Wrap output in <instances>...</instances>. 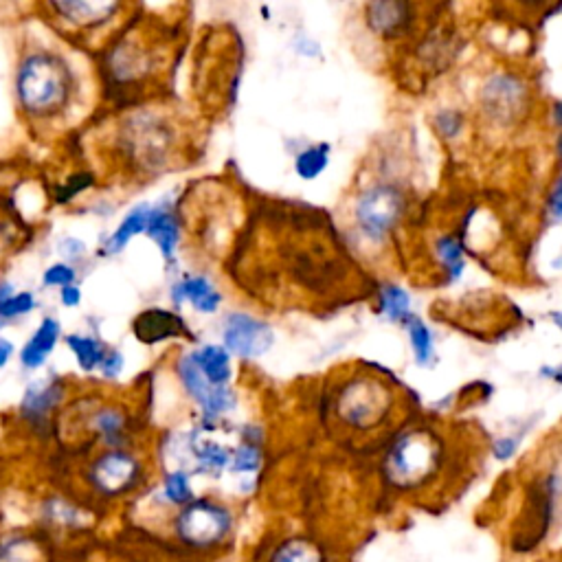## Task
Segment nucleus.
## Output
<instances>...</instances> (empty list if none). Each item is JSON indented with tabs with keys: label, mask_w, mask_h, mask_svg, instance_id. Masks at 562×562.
I'll return each instance as SVG.
<instances>
[{
	"label": "nucleus",
	"mask_w": 562,
	"mask_h": 562,
	"mask_svg": "<svg viewBox=\"0 0 562 562\" xmlns=\"http://www.w3.org/2000/svg\"><path fill=\"white\" fill-rule=\"evenodd\" d=\"M16 93L29 115L47 117L62 110L71 97V75L53 53H29L18 66Z\"/></svg>",
	"instance_id": "1"
},
{
	"label": "nucleus",
	"mask_w": 562,
	"mask_h": 562,
	"mask_svg": "<svg viewBox=\"0 0 562 562\" xmlns=\"http://www.w3.org/2000/svg\"><path fill=\"white\" fill-rule=\"evenodd\" d=\"M235 534V514L227 503L194 499L178 508L172 519V536L189 554H213L227 547Z\"/></svg>",
	"instance_id": "2"
},
{
	"label": "nucleus",
	"mask_w": 562,
	"mask_h": 562,
	"mask_svg": "<svg viewBox=\"0 0 562 562\" xmlns=\"http://www.w3.org/2000/svg\"><path fill=\"white\" fill-rule=\"evenodd\" d=\"M442 464V451L431 437L404 435L391 446L385 459V472L391 486L400 490L422 488Z\"/></svg>",
	"instance_id": "3"
},
{
	"label": "nucleus",
	"mask_w": 562,
	"mask_h": 562,
	"mask_svg": "<svg viewBox=\"0 0 562 562\" xmlns=\"http://www.w3.org/2000/svg\"><path fill=\"white\" fill-rule=\"evenodd\" d=\"M407 202L402 191L391 185H374L365 189L356 200V224L367 240L382 242L398 227Z\"/></svg>",
	"instance_id": "4"
},
{
	"label": "nucleus",
	"mask_w": 562,
	"mask_h": 562,
	"mask_svg": "<svg viewBox=\"0 0 562 562\" xmlns=\"http://www.w3.org/2000/svg\"><path fill=\"white\" fill-rule=\"evenodd\" d=\"M86 479L101 499H119L139 488L143 464L137 455L123 451V448H110L93 459Z\"/></svg>",
	"instance_id": "5"
},
{
	"label": "nucleus",
	"mask_w": 562,
	"mask_h": 562,
	"mask_svg": "<svg viewBox=\"0 0 562 562\" xmlns=\"http://www.w3.org/2000/svg\"><path fill=\"white\" fill-rule=\"evenodd\" d=\"M222 339L227 352L242 358H255L271 350L275 336L268 323L251 317V314L233 312L224 321Z\"/></svg>",
	"instance_id": "6"
},
{
	"label": "nucleus",
	"mask_w": 562,
	"mask_h": 562,
	"mask_svg": "<svg viewBox=\"0 0 562 562\" xmlns=\"http://www.w3.org/2000/svg\"><path fill=\"white\" fill-rule=\"evenodd\" d=\"M262 562H334L328 547L306 534H292L266 549Z\"/></svg>",
	"instance_id": "7"
},
{
	"label": "nucleus",
	"mask_w": 562,
	"mask_h": 562,
	"mask_svg": "<svg viewBox=\"0 0 562 562\" xmlns=\"http://www.w3.org/2000/svg\"><path fill=\"white\" fill-rule=\"evenodd\" d=\"M483 106H486L494 117H508L516 112V104H523V86L516 82L512 75H494L481 88Z\"/></svg>",
	"instance_id": "8"
},
{
	"label": "nucleus",
	"mask_w": 562,
	"mask_h": 562,
	"mask_svg": "<svg viewBox=\"0 0 562 562\" xmlns=\"http://www.w3.org/2000/svg\"><path fill=\"white\" fill-rule=\"evenodd\" d=\"M185 330V323L181 317H176L174 312H167L161 308H152L141 312L134 319V334L143 343H159L165 339H172Z\"/></svg>",
	"instance_id": "9"
},
{
	"label": "nucleus",
	"mask_w": 562,
	"mask_h": 562,
	"mask_svg": "<svg viewBox=\"0 0 562 562\" xmlns=\"http://www.w3.org/2000/svg\"><path fill=\"white\" fill-rule=\"evenodd\" d=\"M172 301L176 306H181L183 301H189L191 306H194V310L211 314L220 308L222 297L207 277L196 275L178 281V284L172 288Z\"/></svg>",
	"instance_id": "10"
},
{
	"label": "nucleus",
	"mask_w": 562,
	"mask_h": 562,
	"mask_svg": "<svg viewBox=\"0 0 562 562\" xmlns=\"http://www.w3.org/2000/svg\"><path fill=\"white\" fill-rule=\"evenodd\" d=\"M60 339V323L55 319H44L36 334L31 336V341L22 347L20 361L27 369H40L47 361L51 350Z\"/></svg>",
	"instance_id": "11"
},
{
	"label": "nucleus",
	"mask_w": 562,
	"mask_h": 562,
	"mask_svg": "<svg viewBox=\"0 0 562 562\" xmlns=\"http://www.w3.org/2000/svg\"><path fill=\"white\" fill-rule=\"evenodd\" d=\"M194 363L213 387H227L231 378V356L220 345H205L191 354Z\"/></svg>",
	"instance_id": "12"
},
{
	"label": "nucleus",
	"mask_w": 562,
	"mask_h": 562,
	"mask_svg": "<svg viewBox=\"0 0 562 562\" xmlns=\"http://www.w3.org/2000/svg\"><path fill=\"white\" fill-rule=\"evenodd\" d=\"M411 5L404 3H374L367 7V22L380 36H393L411 20Z\"/></svg>",
	"instance_id": "13"
},
{
	"label": "nucleus",
	"mask_w": 562,
	"mask_h": 562,
	"mask_svg": "<svg viewBox=\"0 0 562 562\" xmlns=\"http://www.w3.org/2000/svg\"><path fill=\"white\" fill-rule=\"evenodd\" d=\"M53 11L69 20L75 27H97L106 22L108 16L115 14L119 5L115 3H53Z\"/></svg>",
	"instance_id": "14"
},
{
	"label": "nucleus",
	"mask_w": 562,
	"mask_h": 562,
	"mask_svg": "<svg viewBox=\"0 0 562 562\" xmlns=\"http://www.w3.org/2000/svg\"><path fill=\"white\" fill-rule=\"evenodd\" d=\"M0 562H49V552L36 536L14 534L0 541Z\"/></svg>",
	"instance_id": "15"
},
{
	"label": "nucleus",
	"mask_w": 562,
	"mask_h": 562,
	"mask_svg": "<svg viewBox=\"0 0 562 562\" xmlns=\"http://www.w3.org/2000/svg\"><path fill=\"white\" fill-rule=\"evenodd\" d=\"M148 235L159 246L165 257H172L176 253L178 238H181V229H178L176 216L165 207H156L150 213L148 222Z\"/></svg>",
	"instance_id": "16"
},
{
	"label": "nucleus",
	"mask_w": 562,
	"mask_h": 562,
	"mask_svg": "<svg viewBox=\"0 0 562 562\" xmlns=\"http://www.w3.org/2000/svg\"><path fill=\"white\" fill-rule=\"evenodd\" d=\"M150 213H152V209L148 205H141L137 209H132L128 213V218L119 224V229L112 233V238L106 244V253H110V255L121 253L128 246V242L134 238V235L148 231Z\"/></svg>",
	"instance_id": "17"
},
{
	"label": "nucleus",
	"mask_w": 562,
	"mask_h": 562,
	"mask_svg": "<svg viewBox=\"0 0 562 562\" xmlns=\"http://www.w3.org/2000/svg\"><path fill=\"white\" fill-rule=\"evenodd\" d=\"M176 372H178V376H181L185 391L200 404V409H205L209 400H211V396H213V391H216V387L209 385L207 378L202 376V372L198 369V365L194 363L191 354L183 356L181 361H178Z\"/></svg>",
	"instance_id": "18"
},
{
	"label": "nucleus",
	"mask_w": 562,
	"mask_h": 562,
	"mask_svg": "<svg viewBox=\"0 0 562 562\" xmlns=\"http://www.w3.org/2000/svg\"><path fill=\"white\" fill-rule=\"evenodd\" d=\"M378 310L389 321L404 323L411 317V297L398 284H385L378 292Z\"/></svg>",
	"instance_id": "19"
},
{
	"label": "nucleus",
	"mask_w": 562,
	"mask_h": 562,
	"mask_svg": "<svg viewBox=\"0 0 562 562\" xmlns=\"http://www.w3.org/2000/svg\"><path fill=\"white\" fill-rule=\"evenodd\" d=\"M404 328H407L409 334V343L411 350L415 356V363L418 365H431L433 356H435V341H433V332L429 325H426L420 317H411L404 321Z\"/></svg>",
	"instance_id": "20"
},
{
	"label": "nucleus",
	"mask_w": 562,
	"mask_h": 562,
	"mask_svg": "<svg viewBox=\"0 0 562 562\" xmlns=\"http://www.w3.org/2000/svg\"><path fill=\"white\" fill-rule=\"evenodd\" d=\"M330 165V145L328 143H317L308 145L306 150H301L295 156V172L303 178V181H314L319 178Z\"/></svg>",
	"instance_id": "21"
},
{
	"label": "nucleus",
	"mask_w": 562,
	"mask_h": 562,
	"mask_svg": "<svg viewBox=\"0 0 562 562\" xmlns=\"http://www.w3.org/2000/svg\"><path fill=\"white\" fill-rule=\"evenodd\" d=\"M194 459H196L198 472L218 477L222 470L229 468L231 451L218 442H202V444L194 446Z\"/></svg>",
	"instance_id": "22"
},
{
	"label": "nucleus",
	"mask_w": 562,
	"mask_h": 562,
	"mask_svg": "<svg viewBox=\"0 0 562 562\" xmlns=\"http://www.w3.org/2000/svg\"><path fill=\"white\" fill-rule=\"evenodd\" d=\"M60 396L62 393L58 385H49L47 389H36V385H33L27 391L25 402H22V411H25L29 420H42L47 418L49 411L55 407V402L60 400Z\"/></svg>",
	"instance_id": "23"
},
{
	"label": "nucleus",
	"mask_w": 562,
	"mask_h": 562,
	"mask_svg": "<svg viewBox=\"0 0 562 562\" xmlns=\"http://www.w3.org/2000/svg\"><path fill=\"white\" fill-rule=\"evenodd\" d=\"M435 253L437 260L446 268V273L451 279H459L466 268L464 260V246L459 240H455L453 235H442L440 240L435 242Z\"/></svg>",
	"instance_id": "24"
},
{
	"label": "nucleus",
	"mask_w": 562,
	"mask_h": 562,
	"mask_svg": "<svg viewBox=\"0 0 562 562\" xmlns=\"http://www.w3.org/2000/svg\"><path fill=\"white\" fill-rule=\"evenodd\" d=\"M163 497L174 508H183V505L194 501V488H191V481L185 470L167 472L163 479Z\"/></svg>",
	"instance_id": "25"
},
{
	"label": "nucleus",
	"mask_w": 562,
	"mask_h": 562,
	"mask_svg": "<svg viewBox=\"0 0 562 562\" xmlns=\"http://www.w3.org/2000/svg\"><path fill=\"white\" fill-rule=\"evenodd\" d=\"M66 343H69V347L77 358V363H80L84 372H93L95 367H99L104 350H101V345L93 339V336L71 334V336H66Z\"/></svg>",
	"instance_id": "26"
},
{
	"label": "nucleus",
	"mask_w": 562,
	"mask_h": 562,
	"mask_svg": "<svg viewBox=\"0 0 562 562\" xmlns=\"http://www.w3.org/2000/svg\"><path fill=\"white\" fill-rule=\"evenodd\" d=\"M93 426H95V431H97L101 440H104L110 446H117L123 431H126V418H123L121 411L106 407L95 415Z\"/></svg>",
	"instance_id": "27"
},
{
	"label": "nucleus",
	"mask_w": 562,
	"mask_h": 562,
	"mask_svg": "<svg viewBox=\"0 0 562 562\" xmlns=\"http://www.w3.org/2000/svg\"><path fill=\"white\" fill-rule=\"evenodd\" d=\"M260 466H262V448L255 442H244L231 453V464H229L231 472H238V475H251V472H255Z\"/></svg>",
	"instance_id": "28"
},
{
	"label": "nucleus",
	"mask_w": 562,
	"mask_h": 562,
	"mask_svg": "<svg viewBox=\"0 0 562 562\" xmlns=\"http://www.w3.org/2000/svg\"><path fill=\"white\" fill-rule=\"evenodd\" d=\"M433 123H435V128L437 132L442 134L444 139L448 141H453L459 132L464 130V117H462V112L459 110H453V108H444L437 112V115L433 117Z\"/></svg>",
	"instance_id": "29"
},
{
	"label": "nucleus",
	"mask_w": 562,
	"mask_h": 562,
	"mask_svg": "<svg viewBox=\"0 0 562 562\" xmlns=\"http://www.w3.org/2000/svg\"><path fill=\"white\" fill-rule=\"evenodd\" d=\"M36 308V299L29 292H18V295H9L7 299L0 301V317L3 319H14L20 314H27Z\"/></svg>",
	"instance_id": "30"
},
{
	"label": "nucleus",
	"mask_w": 562,
	"mask_h": 562,
	"mask_svg": "<svg viewBox=\"0 0 562 562\" xmlns=\"http://www.w3.org/2000/svg\"><path fill=\"white\" fill-rule=\"evenodd\" d=\"M73 281H75V271L71 266H66V264H55L51 266L47 273H44V284L47 286H73Z\"/></svg>",
	"instance_id": "31"
},
{
	"label": "nucleus",
	"mask_w": 562,
	"mask_h": 562,
	"mask_svg": "<svg viewBox=\"0 0 562 562\" xmlns=\"http://www.w3.org/2000/svg\"><path fill=\"white\" fill-rule=\"evenodd\" d=\"M123 365H126V361H123V356L117 350L104 352V356H101V363H99L101 374H104L106 378H117L121 374Z\"/></svg>",
	"instance_id": "32"
},
{
	"label": "nucleus",
	"mask_w": 562,
	"mask_h": 562,
	"mask_svg": "<svg viewBox=\"0 0 562 562\" xmlns=\"http://www.w3.org/2000/svg\"><path fill=\"white\" fill-rule=\"evenodd\" d=\"M516 448H519V442H516V437H499V440L492 444V455L497 457L499 462H508V459L514 457Z\"/></svg>",
	"instance_id": "33"
},
{
	"label": "nucleus",
	"mask_w": 562,
	"mask_h": 562,
	"mask_svg": "<svg viewBox=\"0 0 562 562\" xmlns=\"http://www.w3.org/2000/svg\"><path fill=\"white\" fill-rule=\"evenodd\" d=\"M86 251V246L84 242L80 240H75V238H66L60 242V253L66 257V260H77V257H82Z\"/></svg>",
	"instance_id": "34"
},
{
	"label": "nucleus",
	"mask_w": 562,
	"mask_h": 562,
	"mask_svg": "<svg viewBox=\"0 0 562 562\" xmlns=\"http://www.w3.org/2000/svg\"><path fill=\"white\" fill-rule=\"evenodd\" d=\"M549 213L554 218H562V176H558V181L552 187V194H549Z\"/></svg>",
	"instance_id": "35"
},
{
	"label": "nucleus",
	"mask_w": 562,
	"mask_h": 562,
	"mask_svg": "<svg viewBox=\"0 0 562 562\" xmlns=\"http://www.w3.org/2000/svg\"><path fill=\"white\" fill-rule=\"evenodd\" d=\"M80 301H82V292L75 284L62 288V303H64V306L75 308V306H80Z\"/></svg>",
	"instance_id": "36"
},
{
	"label": "nucleus",
	"mask_w": 562,
	"mask_h": 562,
	"mask_svg": "<svg viewBox=\"0 0 562 562\" xmlns=\"http://www.w3.org/2000/svg\"><path fill=\"white\" fill-rule=\"evenodd\" d=\"M11 352H14V345H11L5 339H0V367L7 365V361L11 358Z\"/></svg>",
	"instance_id": "37"
},
{
	"label": "nucleus",
	"mask_w": 562,
	"mask_h": 562,
	"mask_svg": "<svg viewBox=\"0 0 562 562\" xmlns=\"http://www.w3.org/2000/svg\"><path fill=\"white\" fill-rule=\"evenodd\" d=\"M552 121H554V126L562 128V101H556L554 108H552Z\"/></svg>",
	"instance_id": "38"
},
{
	"label": "nucleus",
	"mask_w": 562,
	"mask_h": 562,
	"mask_svg": "<svg viewBox=\"0 0 562 562\" xmlns=\"http://www.w3.org/2000/svg\"><path fill=\"white\" fill-rule=\"evenodd\" d=\"M552 317H554V321H556L558 328L562 330V312H556V314H552Z\"/></svg>",
	"instance_id": "39"
},
{
	"label": "nucleus",
	"mask_w": 562,
	"mask_h": 562,
	"mask_svg": "<svg viewBox=\"0 0 562 562\" xmlns=\"http://www.w3.org/2000/svg\"><path fill=\"white\" fill-rule=\"evenodd\" d=\"M541 562H562V554L552 556V558H545V560H541Z\"/></svg>",
	"instance_id": "40"
},
{
	"label": "nucleus",
	"mask_w": 562,
	"mask_h": 562,
	"mask_svg": "<svg viewBox=\"0 0 562 562\" xmlns=\"http://www.w3.org/2000/svg\"><path fill=\"white\" fill-rule=\"evenodd\" d=\"M556 148H558V154H560V159H562V134H560V139L556 143Z\"/></svg>",
	"instance_id": "41"
}]
</instances>
